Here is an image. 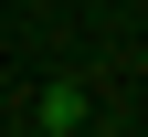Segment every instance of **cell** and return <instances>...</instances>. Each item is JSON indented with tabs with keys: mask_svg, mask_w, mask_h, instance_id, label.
<instances>
[{
	"mask_svg": "<svg viewBox=\"0 0 148 137\" xmlns=\"http://www.w3.org/2000/svg\"><path fill=\"white\" fill-rule=\"evenodd\" d=\"M42 127H64V137L85 127V85H42Z\"/></svg>",
	"mask_w": 148,
	"mask_h": 137,
	"instance_id": "1",
	"label": "cell"
},
{
	"mask_svg": "<svg viewBox=\"0 0 148 137\" xmlns=\"http://www.w3.org/2000/svg\"><path fill=\"white\" fill-rule=\"evenodd\" d=\"M32 137H64V127H32Z\"/></svg>",
	"mask_w": 148,
	"mask_h": 137,
	"instance_id": "2",
	"label": "cell"
}]
</instances>
